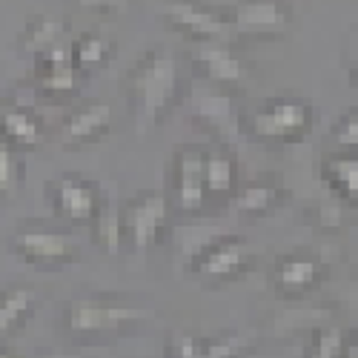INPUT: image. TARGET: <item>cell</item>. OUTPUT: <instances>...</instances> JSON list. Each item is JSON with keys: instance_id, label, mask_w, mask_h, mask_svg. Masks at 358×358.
<instances>
[{"instance_id": "1", "label": "cell", "mask_w": 358, "mask_h": 358, "mask_svg": "<svg viewBox=\"0 0 358 358\" xmlns=\"http://www.w3.org/2000/svg\"><path fill=\"white\" fill-rule=\"evenodd\" d=\"M124 86L135 112L138 132L152 129L166 115V109H172V103L178 101V89H181L178 57L164 46L146 49L132 64Z\"/></svg>"}, {"instance_id": "2", "label": "cell", "mask_w": 358, "mask_h": 358, "mask_svg": "<svg viewBox=\"0 0 358 358\" xmlns=\"http://www.w3.org/2000/svg\"><path fill=\"white\" fill-rule=\"evenodd\" d=\"M315 124V109L298 95L264 98L252 112H247V132L255 141L270 143H298L310 135Z\"/></svg>"}, {"instance_id": "3", "label": "cell", "mask_w": 358, "mask_h": 358, "mask_svg": "<svg viewBox=\"0 0 358 358\" xmlns=\"http://www.w3.org/2000/svg\"><path fill=\"white\" fill-rule=\"evenodd\" d=\"M152 318V310L135 307L129 301H112L101 295L72 298L66 307V330L72 336H106L127 324Z\"/></svg>"}, {"instance_id": "4", "label": "cell", "mask_w": 358, "mask_h": 358, "mask_svg": "<svg viewBox=\"0 0 358 358\" xmlns=\"http://www.w3.org/2000/svg\"><path fill=\"white\" fill-rule=\"evenodd\" d=\"M12 252L41 270H52V266H69L80 258V241L69 229H55L43 224H20L12 238Z\"/></svg>"}, {"instance_id": "5", "label": "cell", "mask_w": 358, "mask_h": 358, "mask_svg": "<svg viewBox=\"0 0 358 358\" xmlns=\"http://www.w3.org/2000/svg\"><path fill=\"white\" fill-rule=\"evenodd\" d=\"M224 15L229 41H278L292 26V12L284 0H241Z\"/></svg>"}, {"instance_id": "6", "label": "cell", "mask_w": 358, "mask_h": 358, "mask_svg": "<svg viewBox=\"0 0 358 358\" xmlns=\"http://www.w3.org/2000/svg\"><path fill=\"white\" fill-rule=\"evenodd\" d=\"M255 264V250L247 238L221 232L195 258H189V273L203 281H232L244 278Z\"/></svg>"}, {"instance_id": "7", "label": "cell", "mask_w": 358, "mask_h": 358, "mask_svg": "<svg viewBox=\"0 0 358 358\" xmlns=\"http://www.w3.org/2000/svg\"><path fill=\"white\" fill-rule=\"evenodd\" d=\"M161 17L166 29L178 32L187 43L203 41H229L227 15L206 0H169L161 6Z\"/></svg>"}, {"instance_id": "8", "label": "cell", "mask_w": 358, "mask_h": 358, "mask_svg": "<svg viewBox=\"0 0 358 358\" xmlns=\"http://www.w3.org/2000/svg\"><path fill=\"white\" fill-rule=\"evenodd\" d=\"M124 238H129L135 250L158 244L169 224V198L164 189H143L127 203H121Z\"/></svg>"}, {"instance_id": "9", "label": "cell", "mask_w": 358, "mask_h": 358, "mask_svg": "<svg viewBox=\"0 0 358 358\" xmlns=\"http://www.w3.org/2000/svg\"><path fill=\"white\" fill-rule=\"evenodd\" d=\"M189 109L192 117L210 132L218 143H235L241 138L244 127H241V115H238V98L232 95V89H198L189 98Z\"/></svg>"}, {"instance_id": "10", "label": "cell", "mask_w": 358, "mask_h": 358, "mask_svg": "<svg viewBox=\"0 0 358 358\" xmlns=\"http://www.w3.org/2000/svg\"><path fill=\"white\" fill-rule=\"evenodd\" d=\"M166 198H169V206H175L184 215H195L206 206L203 146L181 143L172 152V192Z\"/></svg>"}, {"instance_id": "11", "label": "cell", "mask_w": 358, "mask_h": 358, "mask_svg": "<svg viewBox=\"0 0 358 358\" xmlns=\"http://www.w3.org/2000/svg\"><path fill=\"white\" fill-rule=\"evenodd\" d=\"M189 61L213 86L232 89L241 86L250 78V66L244 55L235 49V41H203L189 43Z\"/></svg>"}, {"instance_id": "12", "label": "cell", "mask_w": 358, "mask_h": 358, "mask_svg": "<svg viewBox=\"0 0 358 358\" xmlns=\"http://www.w3.org/2000/svg\"><path fill=\"white\" fill-rule=\"evenodd\" d=\"M29 83H32L38 95H46V98H64L78 92L80 78L72 64L69 41L55 43L32 57V78H29Z\"/></svg>"}, {"instance_id": "13", "label": "cell", "mask_w": 358, "mask_h": 358, "mask_svg": "<svg viewBox=\"0 0 358 358\" xmlns=\"http://www.w3.org/2000/svg\"><path fill=\"white\" fill-rule=\"evenodd\" d=\"M46 195L52 210L69 224H89L101 206V189L83 175H61L57 181H49Z\"/></svg>"}, {"instance_id": "14", "label": "cell", "mask_w": 358, "mask_h": 358, "mask_svg": "<svg viewBox=\"0 0 358 358\" xmlns=\"http://www.w3.org/2000/svg\"><path fill=\"white\" fill-rule=\"evenodd\" d=\"M324 281V261L315 252H289L273 266L270 284L281 298H304Z\"/></svg>"}, {"instance_id": "15", "label": "cell", "mask_w": 358, "mask_h": 358, "mask_svg": "<svg viewBox=\"0 0 358 358\" xmlns=\"http://www.w3.org/2000/svg\"><path fill=\"white\" fill-rule=\"evenodd\" d=\"M109 129H112V106L109 103H86V106H78L66 117L57 141L66 149H78V146L106 138Z\"/></svg>"}, {"instance_id": "16", "label": "cell", "mask_w": 358, "mask_h": 358, "mask_svg": "<svg viewBox=\"0 0 358 358\" xmlns=\"http://www.w3.org/2000/svg\"><path fill=\"white\" fill-rule=\"evenodd\" d=\"M287 198H289V189L278 187L275 181H244L235 187V192L229 195L227 203L241 215L261 218V215L275 213Z\"/></svg>"}, {"instance_id": "17", "label": "cell", "mask_w": 358, "mask_h": 358, "mask_svg": "<svg viewBox=\"0 0 358 358\" xmlns=\"http://www.w3.org/2000/svg\"><path fill=\"white\" fill-rule=\"evenodd\" d=\"M238 187L235 175V158L227 143H213L203 149V189L206 201H229V195Z\"/></svg>"}, {"instance_id": "18", "label": "cell", "mask_w": 358, "mask_h": 358, "mask_svg": "<svg viewBox=\"0 0 358 358\" xmlns=\"http://www.w3.org/2000/svg\"><path fill=\"white\" fill-rule=\"evenodd\" d=\"M0 141H6L12 149H38L43 143V129L35 112L17 103L0 109Z\"/></svg>"}, {"instance_id": "19", "label": "cell", "mask_w": 358, "mask_h": 358, "mask_svg": "<svg viewBox=\"0 0 358 358\" xmlns=\"http://www.w3.org/2000/svg\"><path fill=\"white\" fill-rule=\"evenodd\" d=\"M321 181L330 187L344 203H352L358 201V158L352 152H333V155H324L321 158Z\"/></svg>"}, {"instance_id": "20", "label": "cell", "mask_w": 358, "mask_h": 358, "mask_svg": "<svg viewBox=\"0 0 358 358\" xmlns=\"http://www.w3.org/2000/svg\"><path fill=\"white\" fill-rule=\"evenodd\" d=\"M66 29H69L66 20L57 17V15H32L26 20V29L20 35V52L29 55V57H35L43 49L66 41Z\"/></svg>"}, {"instance_id": "21", "label": "cell", "mask_w": 358, "mask_h": 358, "mask_svg": "<svg viewBox=\"0 0 358 358\" xmlns=\"http://www.w3.org/2000/svg\"><path fill=\"white\" fill-rule=\"evenodd\" d=\"M89 227H92L95 244L106 255H117V252H121V247H124V221H121V203H117L115 198L106 201V203L101 201L98 213L92 215Z\"/></svg>"}, {"instance_id": "22", "label": "cell", "mask_w": 358, "mask_h": 358, "mask_svg": "<svg viewBox=\"0 0 358 358\" xmlns=\"http://www.w3.org/2000/svg\"><path fill=\"white\" fill-rule=\"evenodd\" d=\"M72 64L78 72H92L98 66H106L115 57V43L98 32H80L72 43Z\"/></svg>"}, {"instance_id": "23", "label": "cell", "mask_w": 358, "mask_h": 358, "mask_svg": "<svg viewBox=\"0 0 358 358\" xmlns=\"http://www.w3.org/2000/svg\"><path fill=\"white\" fill-rule=\"evenodd\" d=\"M35 307V289L29 287H12L0 292V333L12 330L23 321V315Z\"/></svg>"}, {"instance_id": "24", "label": "cell", "mask_w": 358, "mask_h": 358, "mask_svg": "<svg viewBox=\"0 0 358 358\" xmlns=\"http://www.w3.org/2000/svg\"><path fill=\"white\" fill-rule=\"evenodd\" d=\"M341 350H344V330L338 324H330V327H318L310 338V347H307V358H341Z\"/></svg>"}, {"instance_id": "25", "label": "cell", "mask_w": 358, "mask_h": 358, "mask_svg": "<svg viewBox=\"0 0 358 358\" xmlns=\"http://www.w3.org/2000/svg\"><path fill=\"white\" fill-rule=\"evenodd\" d=\"M215 235H221L218 227H175V247L184 258H195Z\"/></svg>"}, {"instance_id": "26", "label": "cell", "mask_w": 358, "mask_h": 358, "mask_svg": "<svg viewBox=\"0 0 358 358\" xmlns=\"http://www.w3.org/2000/svg\"><path fill=\"white\" fill-rule=\"evenodd\" d=\"M247 336H221V338H203V355L201 358H241L250 350Z\"/></svg>"}, {"instance_id": "27", "label": "cell", "mask_w": 358, "mask_h": 358, "mask_svg": "<svg viewBox=\"0 0 358 358\" xmlns=\"http://www.w3.org/2000/svg\"><path fill=\"white\" fill-rule=\"evenodd\" d=\"M20 184V161L17 149H12L6 141H0V198H6Z\"/></svg>"}, {"instance_id": "28", "label": "cell", "mask_w": 358, "mask_h": 358, "mask_svg": "<svg viewBox=\"0 0 358 358\" xmlns=\"http://www.w3.org/2000/svg\"><path fill=\"white\" fill-rule=\"evenodd\" d=\"M333 141L344 152H352L355 149V143H358V112L355 109L341 115V121L333 127Z\"/></svg>"}, {"instance_id": "29", "label": "cell", "mask_w": 358, "mask_h": 358, "mask_svg": "<svg viewBox=\"0 0 358 358\" xmlns=\"http://www.w3.org/2000/svg\"><path fill=\"white\" fill-rule=\"evenodd\" d=\"M203 355V338L189 333H175L166 341V358H201Z\"/></svg>"}, {"instance_id": "30", "label": "cell", "mask_w": 358, "mask_h": 358, "mask_svg": "<svg viewBox=\"0 0 358 358\" xmlns=\"http://www.w3.org/2000/svg\"><path fill=\"white\" fill-rule=\"evenodd\" d=\"M78 9L92 12V15H124L129 0H75Z\"/></svg>"}, {"instance_id": "31", "label": "cell", "mask_w": 358, "mask_h": 358, "mask_svg": "<svg viewBox=\"0 0 358 358\" xmlns=\"http://www.w3.org/2000/svg\"><path fill=\"white\" fill-rule=\"evenodd\" d=\"M0 358H20L15 350H9V347H0Z\"/></svg>"}, {"instance_id": "32", "label": "cell", "mask_w": 358, "mask_h": 358, "mask_svg": "<svg viewBox=\"0 0 358 358\" xmlns=\"http://www.w3.org/2000/svg\"><path fill=\"white\" fill-rule=\"evenodd\" d=\"M46 358H80V355H75V352H52Z\"/></svg>"}]
</instances>
